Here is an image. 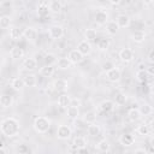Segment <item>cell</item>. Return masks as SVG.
Returning <instances> with one entry per match:
<instances>
[{
	"label": "cell",
	"mask_w": 154,
	"mask_h": 154,
	"mask_svg": "<svg viewBox=\"0 0 154 154\" xmlns=\"http://www.w3.org/2000/svg\"><path fill=\"white\" fill-rule=\"evenodd\" d=\"M19 130H20L19 123L13 117L5 118L1 122V124H0V131L6 137H14V136H17L19 134Z\"/></svg>",
	"instance_id": "1"
},
{
	"label": "cell",
	"mask_w": 154,
	"mask_h": 154,
	"mask_svg": "<svg viewBox=\"0 0 154 154\" xmlns=\"http://www.w3.org/2000/svg\"><path fill=\"white\" fill-rule=\"evenodd\" d=\"M34 130L38 134H46L51 129V120L45 116H38L34 119Z\"/></svg>",
	"instance_id": "2"
},
{
	"label": "cell",
	"mask_w": 154,
	"mask_h": 154,
	"mask_svg": "<svg viewBox=\"0 0 154 154\" xmlns=\"http://www.w3.org/2000/svg\"><path fill=\"white\" fill-rule=\"evenodd\" d=\"M48 35L52 40H60L64 35H65V30L61 25L59 24H54L48 29Z\"/></svg>",
	"instance_id": "3"
},
{
	"label": "cell",
	"mask_w": 154,
	"mask_h": 154,
	"mask_svg": "<svg viewBox=\"0 0 154 154\" xmlns=\"http://www.w3.org/2000/svg\"><path fill=\"white\" fill-rule=\"evenodd\" d=\"M72 135V129L69 125L60 124L57 129V137L59 140H69Z\"/></svg>",
	"instance_id": "4"
},
{
	"label": "cell",
	"mask_w": 154,
	"mask_h": 154,
	"mask_svg": "<svg viewBox=\"0 0 154 154\" xmlns=\"http://www.w3.org/2000/svg\"><path fill=\"white\" fill-rule=\"evenodd\" d=\"M94 18H95L96 24H99V25H106L107 22L109 20L108 19V12L103 8H97L96 12H95Z\"/></svg>",
	"instance_id": "5"
},
{
	"label": "cell",
	"mask_w": 154,
	"mask_h": 154,
	"mask_svg": "<svg viewBox=\"0 0 154 154\" xmlns=\"http://www.w3.org/2000/svg\"><path fill=\"white\" fill-rule=\"evenodd\" d=\"M119 59L123 61V63H130V61H132L134 60V58H135V53H134V51L131 49V48H128V47H125V48H122L120 51H119Z\"/></svg>",
	"instance_id": "6"
},
{
	"label": "cell",
	"mask_w": 154,
	"mask_h": 154,
	"mask_svg": "<svg viewBox=\"0 0 154 154\" xmlns=\"http://www.w3.org/2000/svg\"><path fill=\"white\" fill-rule=\"evenodd\" d=\"M106 77H107V79H108L109 82L117 83V82H119L120 78H122V71H120L118 67L114 66L113 69H111L109 71L106 72Z\"/></svg>",
	"instance_id": "7"
},
{
	"label": "cell",
	"mask_w": 154,
	"mask_h": 154,
	"mask_svg": "<svg viewBox=\"0 0 154 154\" xmlns=\"http://www.w3.org/2000/svg\"><path fill=\"white\" fill-rule=\"evenodd\" d=\"M23 37L29 42H34L37 38V30L34 26H26L23 30Z\"/></svg>",
	"instance_id": "8"
},
{
	"label": "cell",
	"mask_w": 154,
	"mask_h": 154,
	"mask_svg": "<svg viewBox=\"0 0 154 154\" xmlns=\"http://www.w3.org/2000/svg\"><path fill=\"white\" fill-rule=\"evenodd\" d=\"M69 88V83L64 78H58L53 82V89L58 93H65Z\"/></svg>",
	"instance_id": "9"
},
{
	"label": "cell",
	"mask_w": 154,
	"mask_h": 154,
	"mask_svg": "<svg viewBox=\"0 0 154 154\" xmlns=\"http://www.w3.org/2000/svg\"><path fill=\"white\" fill-rule=\"evenodd\" d=\"M83 57L84 55H89L91 53V43L85 41V40H82L78 45H77V48H76Z\"/></svg>",
	"instance_id": "10"
},
{
	"label": "cell",
	"mask_w": 154,
	"mask_h": 154,
	"mask_svg": "<svg viewBox=\"0 0 154 154\" xmlns=\"http://www.w3.org/2000/svg\"><path fill=\"white\" fill-rule=\"evenodd\" d=\"M114 22L118 25V28H128L130 25V23H131V19H130V17L128 14L120 13V14L117 16V18H116Z\"/></svg>",
	"instance_id": "11"
},
{
	"label": "cell",
	"mask_w": 154,
	"mask_h": 154,
	"mask_svg": "<svg viewBox=\"0 0 154 154\" xmlns=\"http://www.w3.org/2000/svg\"><path fill=\"white\" fill-rule=\"evenodd\" d=\"M83 58H84V57H83L77 49L70 51V52H69V55H67V59L71 61L72 65H73V64H79V63H82Z\"/></svg>",
	"instance_id": "12"
},
{
	"label": "cell",
	"mask_w": 154,
	"mask_h": 154,
	"mask_svg": "<svg viewBox=\"0 0 154 154\" xmlns=\"http://www.w3.org/2000/svg\"><path fill=\"white\" fill-rule=\"evenodd\" d=\"M119 143L124 147H131L135 143V136L131 134H123L119 137Z\"/></svg>",
	"instance_id": "13"
},
{
	"label": "cell",
	"mask_w": 154,
	"mask_h": 154,
	"mask_svg": "<svg viewBox=\"0 0 154 154\" xmlns=\"http://www.w3.org/2000/svg\"><path fill=\"white\" fill-rule=\"evenodd\" d=\"M8 35H10V38L13 40V41H18L23 37V30L18 26H11L10 30H8Z\"/></svg>",
	"instance_id": "14"
},
{
	"label": "cell",
	"mask_w": 154,
	"mask_h": 154,
	"mask_svg": "<svg viewBox=\"0 0 154 154\" xmlns=\"http://www.w3.org/2000/svg\"><path fill=\"white\" fill-rule=\"evenodd\" d=\"M36 13H37V16L41 17V18L47 17L48 13H49V10H48V1H42V2H40L38 6H37V10H36Z\"/></svg>",
	"instance_id": "15"
},
{
	"label": "cell",
	"mask_w": 154,
	"mask_h": 154,
	"mask_svg": "<svg viewBox=\"0 0 154 154\" xmlns=\"http://www.w3.org/2000/svg\"><path fill=\"white\" fill-rule=\"evenodd\" d=\"M55 65H57V67L60 69V70H67V69H70V67L72 66V64H71V61L67 59V57H61V58L57 59Z\"/></svg>",
	"instance_id": "16"
},
{
	"label": "cell",
	"mask_w": 154,
	"mask_h": 154,
	"mask_svg": "<svg viewBox=\"0 0 154 154\" xmlns=\"http://www.w3.org/2000/svg\"><path fill=\"white\" fill-rule=\"evenodd\" d=\"M99 108L101 112H105V113H109L114 109V102L112 100H103L100 105H99Z\"/></svg>",
	"instance_id": "17"
},
{
	"label": "cell",
	"mask_w": 154,
	"mask_h": 154,
	"mask_svg": "<svg viewBox=\"0 0 154 154\" xmlns=\"http://www.w3.org/2000/svg\"><path fill=\"white\" fill-rule=\"evenodd\" d=\"M23 67L28 71H34L37 67V60L35 58H25L23 61Z\"/></svg>",
	"instance_id": "18"
},
{
	"label": "cell",
	"mask_w": 154,
	"mask_h": 154,
	"mask_svg": "<svg viewBox=\"0 0 154 154\" xmlns=\"http://www.w3.org/2000/svg\"><path fill=\"white\" fill-rule=\"evenodd\" d=\"M48 10H49V12L59 13L63 10V2L61 1H58V0L48 1Z\"/></svg>",
	"instance_id": "19"
},
{
	"label": "cell",
	"mask_w": 154,
	"mask_h": 154,
	"mask_svg": "<svg viewBox=\"0 0 154 154\" xmlns=\"http://www.w3.org/2000/svg\"><path fill=\"white\" fill-rule=\"evenodd\" d=\"M55 72V67L53 65H43L41 69H40V75L42 77H52Z\"/></svg>",
	"instance_id": "20"
},
{
	"label": "cell",
	"mask_w": 154,
	"mask_h": 154,
	"mask_svg": "<svg viewBox=\"0 0 154 154\" xmlns=\"http://www.w3.org/2000/svg\"><path fill=\"white\" fill-rule=\"evenodd\" d=\"M58 105H59L61 108H65V109H66V108L71 105V97H70V95L63 93V94L58 97Z\"/></svg>",
	"instance_id": "21"
},
{
	"label": "cell",
	"mask_w": 154,
	"mask_h": 154,
	"mask_svg": "<svg viewBox=\"0 0 154 154\" xmlns=\"http://www.w3.org/2000/svg\"><path fill=\"white\" fill-rule=\"evenodd\" d=\"M144 38H146V32H144L143 30H141V29L135 30V31L131 34V40H132L134 42H136V43H142V42L144 41Z\"/></svg>",
	"instance_id": "22"
},
{
	"label": "cell",
	"mask_w": 154,
	"mask_h": 154,
	"mask_svg": "<svg viewBox=\"0 0 154 154\" xmlns=\"http://www.w3.org/2000/svg\"><path fill=\"white\" fill-rule=\"evenodd\" d=\"M23 82H24V85L25 87H29V88H32L37 84V79H36V76L32 75V73H28L23 77Z\"/></svg>",
	"instance_id": "23"
},
{
	"label": "cell",
	"mask_w": 154,
	"mask_h": 154,
	"mask_svg": "<svg viewBox=\"0 0 154 154\" xmlns=\"http://www.w3.org/2000/svg\"><path fill=\"white\" fill-rule=\"evenodd\" d=\"M87 132H88V135H90L91 137H96V136L100 135V132H101V128H100L96 123L88 124V126H87Z\"/></svg>",
	"instance_id": "24"
},
{
	"label": "cell",
	"mask_w": 154,
	"mask_h": 154,
	"mask_svg": "<svg viewBox=\"0 0 154 154\" xmlns=\"http://www.w3.org/2000/svg\"><path fill=\"white\" fill-rule=\"evenodd\" d=\"M13 105V97L11 95H7V94H4V95H0V106L4 107V108H8Z\"/></svg>",
	"instance_id": "25"
},
{
	"label": "cell",
	"mask_w": 154,
	"mask_h": 154,
	"mask_svg": "<svg viewBox=\"0 0 154 154\" xmlns=\"http://www.w3.org/2000/svg\"><path fill=\"white\" fill-rule=\"evenodd\" d=\"M72 146H73V148L77 149V150H78V149H84V148H87V141H85V138H83V137H81V136H77V137L73 138Z\"/></svg>",
	"instance_id": "26"
},
{
	"label": "cell",
	"mask_w": 154,
	"mask_h": 154,
	"mask_svg": "<svg viewBox=\"0 0 154 154\" xmlns=\"http://www.w3.org/2000/svg\"><path fill=\"white\" fill-rule=\"evenodd\" d=\"M24 54H25L24 49L20 48V47H18V46L13 47V48L10 51V55H11L12 59H22V58L24 57Z\"/></svg>",
	"instance_id": "27"
},
{
	"label": "cell",
	"mask_w": 154,
	"mask_h": 154,
	"mask_svg": "<svg viewBox=\"0 0 154 154\" xmlns=\"http://www.w3.org/2000/svg\"><path fill=\"white\" fill-rule=\"evenodd\" d=\"M136 78H137V81L141 82V83H147V82L152 78V76H149V75L147 73L146 69H144V70H138V71L136 72Z\"/></svg>",
	"instance_id": "28"
},
{
	"label": "cell",
	"mask_w": 154,
	"mask_h": 154,
	"mask_svg": "<svg viewBox=\"0 0 154 154\" xmlns=\"http://www.w3.org/2000/svg\"><path fill=\"white\" fill-rule=\"evenodd\" d=\"M96 37H97V31H96L95 29L89 28V29H87V30L84 31V38H85V41L91 42V41H95Z\"/></svg>",
	"instance_id": "29"
},
{
	"label": "cell",
	"mask_w": 154,
	"mask_h": 154,
	"mask_svg": "<svg viewBox=\"0 0 154 154\" xmlns=\"http://www.w3.org/2000/svg\"><path fill=\"white\" fill-rule=\"evenodd\" d=\"M137 109L140 111L141 116H144V117L152 116V113H153V107H152L149 103H143V105H141Z\"/></svg>",
	"instance_id": "30"
},
{
	"label": "cell",
	"mask_w": 154,
	"mask_h": 154,
	"mask_svg": "<svg viewBox=\"0 0 154 154\" xmlns=\"http://www.w3.org/2000/svg\"><path fill=\"white\" fill-rule=\"evenodd\" d=\"M11 87L14 89V90H22L25 85H24V82H23V78L20 77H14L12 78L11 81Z\"/></svg>",
	"instance_id": "31"
},
{
	"label": "cell",
	"mask_w": 154,
	"mask_h": 154,
	"mask_svg": "<svg viewBox=\"0 0 154 154\" xmlns=\"http://www.w3.org/2000/svg\"><path fill=\"white\" fill-rule=\"evenodd\" d=\"M118 25L116 24V22L114 20H108L107 22V24H106V31L109 34V35H116L117 32H118Z\"/></svg>",
	"instance_id": "32"
},
{
	"label": "cell",
	"mask_w": 154,
	"mask_h": 154,
	"mask_svg": "<svg viewBox=\"0 0 154 154\" xmlns=\"http://www.w3.org/2000/svg\"><path fill=\"white\" fill-rule=\"evenodd\" d=\"M66 113H67L69 118H71L72 120H75L79 117V109H78V107H75V106H69L66 108Z\"/></svg>",
	"instance_id": "33"
},
{
	"label": "cell",
	"mask_w": 154,
	"mask_h": 154,
	"mask_svg": "<svg viewBox=\"0 0 154 154\" xmlns=\"http://www.w3.org/2000/svg\"><path fill=\"white\" fill-rule=\"evenodd\" d=\"M96 47H97L99 51H106V49H108V47H109V40L106 38V37L99 38L97 42H96Z\"/></svg>",
	"instance_id": "34"
},
{
	"label": "cell",
	"mask_w": 154,
	"mask_h": 154,
	"mask_svg": "<svg viewBox=\"0 0 154 154\" xmlns=\"http://www.w3.org/2000/svg\"><path fill=\"white\" fill-rule=\"evenodd\" d=\"M136 132H137L140 136H148V135L150 134V126L147 125V124H141V125L137 126Z\"/></svg>",
	"instance_id": "35"
},
{
	"label": "cell",
	"mask_w": 154,
	"mask_h": 154,
	"mask_svg": "<svg viewBox=\"0 0 154 154\" xmlns=\"http://www.w3.org/2000/svg\"><path fill=\"white\" fill-rule=\"evenodd\" d=\"M128 117L131 122H137L140 118H141V113L137 108H130L128 111Z\"/></svg>",
	"instance_id": "36"
},
{
	"label": "cell",
	"mask_w": 154,
	"mask_h": 154,
	"mask_svg": "<svg viewBox=\"0 0 154 154\" xmlns=\"http://www.w3.org/2000/svg\"><path fill=\"white\" fill-rule=\"evenodd\" d=\"M83 120L87 123V124H93L96 122V113L94 111H88L85 112L84 117H83Z\"/></svg>",
	"instance_id": "37"
},
{
	"label": "cell",
	"mask_w": 154,
	"mask_h": 154,
	"mask_svg": "<svg viewBox=\"0 0 154 154\" xmlns=\"http://www.w3.org/2000/svg\"><path fill=\"white\" fill-rule=\"evenodd\" d=\"M109 148H111V146H109V142H108L107 140H101V141H99V143H97V149H99V152H101V153H108Z\"/></svg>",
	"instance_id": "38"
},
{
	"label": "cell",
	"mask_w": 154,
	"mask_h": 154,
	"mask_svg": "<svg viewBox=\"0 0 154 154\" xmlns=\"http://www.w3.org/2000/svg\"><path fill=\"white\" fill-rule=\"evenodd\" d=\"M11 17L10 16H1L0 17V28L1 29H8L11 28Z\"/></svg>",
	"instance_id": "39"
},
{
	"label": "cell",
	"mask_w": 154,
	"mask_h": 154,
	"mask_svg": "<svg viewBox=\"0 0 154 154\" xmlns=\"http://www.w3.org/2000/svg\"><path fill=\"white\" fill-rule=\"evenodd\" d=\"M114 105H119V106H122V105H124L125 102H126V96H125V94H123V93H117L116 95H114Z\"/></svg>",
	"instance_id": "40"
},
{
	"label": "cell",
	"mask_w": 154,
	"mask_h": 154,
	"mask_svg": "<svg viewBox=\"0 0 154 154\" xmlns=\"http://www.w3.org/2000/svg\"><path fill=\"white\" fill-rule=\"evenodd\" d=\"M73 125H75V128L76 129H78V130H83V129H87V123L83 120V118H77V119H75L73 120Z\"/></svg>",
	"instance_id": "41"
},
{
	"label": "cell",
	"mask_w": 154,
	"mask_h": 154,
	"mask_svg": "<svg viewBox=\"0 0 154 154\" xmlns=\"http://www.w3.org/2000/svg\"><path fill=\"white\" fill-rule=\"evenodd\" d=\"M18 152H19L20 154H28V153H30V148H29L26 144H20V146L18 147Z\"/></svg>",
	"instance_id": "42"
},
{
	"label": "cell",
	"mask_w": 154,
	"mask_h": 154,
	"mask_svg": "<svg viewBox=\"0 0 154 154\" xmlns=\"http://www.w3.org/2000/svg\"><path fill=\"white\" fill-rule=\"evenodd\" d=\"M114 67V65H113V63L112 61H106V63H103L102 64V70L105 71V72H107V71H109L111 69H113Z\"/></svg>",
	"instance_id": "43"
},
{
	"label": "cell",
	"mask_w": 154,
	"mask_h": 154,
	"mask_svg": "<svg viewBox=\"0 0 154 154\" xmlns=\"http://www.w3.org/2000/svg\"><path fill=\"white\" fill-rule=\"evenodd\" d=\"M52 58H54L53 54H47V55H46V65H52V63H51L52 60H53V61H57L55 59H52Z\"/></svg>",
	"instance_id": "44"
},
{
	"label": "cell",
	"mask_w": 154,
	"mask_h": 154,
	"mask_svg": "<svg viewBox=\"0 0 154 154\" xmlns=\"http://www.w3.org/2000/svg\"><path fill=\"white\" fill-rule=\"evenodd\" d=\"M70 106L79 107V106H81V100H79V99H71V105H70Z\"/></svg>",
	"instance_id": "45"
},
{
	"label": "cell",
	"mask_w": 154,
	"mask_h": 154,
	"mask_svg": "<svg viewBox=\"0 0 154 154\" xmlns=\"http://www.w3.org/2000/svg\"><path fill=\"white\" fill-rule=\"evenodd\" d=\"M148 61L150 63V64H153V61H154V51L152 49L150 52H149V54H148Z\"/></svg>",
	"instance_id": "46"
},
{
	"label": "cell",
	"mask_w": 154,
	"mask_h": 154,
	"mask_svg": "<svg viewBox=\"0 0 154 154\" xmlns=\"http://www.w3.org/2000/svg\"><path fill=\"white\" fill-rule=\"evenodd\" d=\"M134 154H148V152H147L146 149L138 148V149H136V150H135V153H134Z\"/></svg>",
	"instance_id": "47"
},
{
	"label": "cell",
	"mask_w": 154,
	"mask_h": 154,
	"mask_svg": "<svg viewBox=\"0 0 154 154\" xmlns=\"http://www.w3.org/2000/svg\"><path fill=\"white\" fill-rule=\"evenodd\" d=\"M109 4H111V5H119V4H120V0H111Z\"/></svg>",
	"instance_id": "48"
},
{
	"label": "cell",
	"mask_w": 154,
	"mask_h": 154,
	"mask_svg": "<svg viewBox=\"0 0 154 154\" xmlns=\"http://www.w3.org/2000/svg\"><path fill=\"white\" fill-rule=\"evenodd\" d=\"M0 5H1V6H11L12 2H11V1H4V2H1Z\"/></svg>",
	"instance_id": "49"
},
{
	"label": "cell",
	"mask_w": 154,
	"mask_h": 154,
	"mask_svg": "<svg viewBox=\"0 0 154 154\" xmlns=\"http://www.w3.org/2000/svg\"><path fill=\"white\" fill-rule=\"evenodd\" d=\"M4 147H5V142H4L2 140H0V148L4 149Z\"/></svg>",
	"instance_id": "50"
},
{
	"label": "cell",
	"mask_w": 154,
	"mask_h": 154,
	"mask_svg": "<svg viewBox=\"0 0 154 154\" xmlns=\"http://www.w3.org/2000/svg\"><path fill=\"white\" fill-rule=\"evenodd\" d=\"M0 154H4V149H1V148H0Z\"/></svg>",
	"instance_id": "51"
},
{
	"label": "cell",
	"mask_w": 154,
	"mask_h": 154,
	"mask_svg": "<svg viewBox=\"0 0 154 154\" xmlns=\"http://www.w3.org/2000/svg\"><path fill=\"white\" fill-rule=\"evenodd\" d=\"M51 154H54V153H51Z\"/></svg>",
	"instance_id": "52"
}]
</instances>
